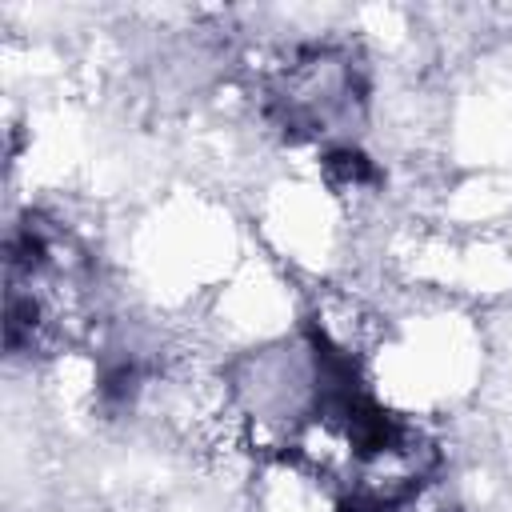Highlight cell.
I'll return each instance as SVG.
<instances>
[{"mask_svg": "<svg viewBox=\"0 0 512 512\" xmlns=\"http://www.w3.org/2000/svg\"><path fill=\"white\" fill-rule=\"evenodd\" d=\"M364 104L360 76L352 60L336 48H304L276 80L272 108L280 112V124L292 132H332L348 124Z\"/></svg>", "mask_w": 512, "mask_h": 512, "instance_id": "6da1fadb", "label": "cell"}]
</instances>
